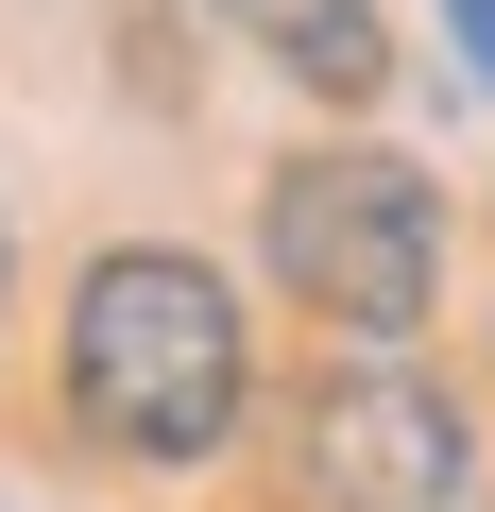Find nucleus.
<instances>
[{
    "label": "nucleus",
    "mask_w": 495,
    "mask_h": 512,
    "mask_svg": "<svg viewBox=\"0 0 495 512\" xmlns=\"http://www.w3.org/2000/svg\"><path fill=\"white\" fill-rule=\"evenodd\" d=\"M69 427L103 461H205L239 427V308L205 256H103L69 291Z\"/></svg>",
    "instance_id": "obj_1"
},
{
    "label": "nucleus",
    "mask_w": 495,
    "mask_h": 512,
    "mask_svg": "<svg viewBox=\"0 0 495 512\" xmlns=\"http://www.w3.org/2000/svg\"><path fill=\"white\" fill-rule=\"evenodd\" d=\"M257 239H274L291 308H325L342 342H410L427 291H444V205H427L410 154H291Z\"/></svg>",
    "instance_id": "obj_2"
},
{
    "label": "nucleus",
    "mask_w": 495,
    "mask_h": 512,
    "mask_svg": "<svg viewBox=\"0 0 495 512\" xmlns=\"http://www.w3.org/2000/svg\"><path fill=\"white\" fill-rule=\"evenodd\" d=\"M461 478H478V444L410 359H342L291 393V495L308 512H461Z\"/></svg>",
    "instance_id": "obj_3"
},
{
    "label": "nucleus",
    "mask_w": 495,
    "mask_h": 512,
    "mask_svg": "<svg viewBox=\"0 0 495 512\" xmlns=\"http://www.w3.org/2000/svg\"><path fill=\"white\" fill-rule=\"evenodd\" d=\"M222 35H257L291 86H325V103H376L393 86V35H376V0H222Z\"/></svg>",
    "instance_id": "obj_4"
},
{
    "label": "nucleus",
    "mask_w": 495,
    "mask_h": 512,
    "mask_svg": "<svg viewBox=\"0 0 495 512\" xmlns=\"http://www.w3.org/2000/svg\"><path fill=\"white\" fill-rule=\"evenodd\" d=\"M444 18H461V52H478V86H495V0H444Z\"/></svg>",
    "instance_id": "obj_5"
}]
</instances>
